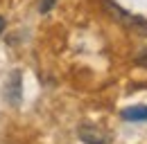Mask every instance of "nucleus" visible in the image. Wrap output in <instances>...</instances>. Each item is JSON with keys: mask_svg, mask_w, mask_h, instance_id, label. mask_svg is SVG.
Listing matches in <instances>:
<instances>
[{"mask_svg": "<svg viewBox=\"0 0 147 144\" xmlns=\"http://www.w3.org/2000/svg\"><path fill=\"white\" fill-rule=\"evenodd\" d=\"M102 7H104V11L113 18V23L122 25L125 29H129V32H134V34H138V36H147V18L129 14L127 9L118 7L113 0H102Z\"/></svg>", "mask_w": 147, "mask_h": 144, "instance_id": "1", "label": "nucleus"}, {"mask_svg": "<svg viewBox=\"0 0 147 144\" xmlns=\"http://www.w3.org/2000/svg\"><path fill=\"white\" fill-rule=\"evenodd\" d=\"M5 99L11 106H18L20 104V99H23V74H20V70L9 72L7 83H5Z\"/></svg>", "mask_w": 147, "mask_h": 144, "instance_id": "2", "label": "nucleus"}, {"mask_svg": "<svg viewBox=\"0 0 147 144\" xmlns=\"http://www.w3.org/2000/svg\"><path fill=\"white\" fill-rule=\"evenodd\" d=\"M77 137L86 144H107L109 142L107 131L100 128V126H95V124H82L77 128Z\"/></svg>", "mask_w": 147, "mask_h": 144, "instance_id": "3", "label": "nucleus"}, {"mask_svg": "<svg viewBox=\"0 0 147 144\" xmlns=\"http://www.w3.org/2000/svg\"><path fill=\"white\" fill-rule=\"evenodd\" d=\"M122 119L127 122H147V106H131V108H125L120 113Z\"/></svg>", "mask_w": 147, "mask_h": 144, "instance_id": "4", "label": "nucleus"}, {"mask_svg": "<svg viewBox=\"0 0 147 144\" xmlns=\"http://www.w3.org/2000/svg\"><path fill=\"white\" fill-rule=\"evenodd\" d=\"M59 0H41V5H38V11L41 14H48V11H52V7H55Z\"/></svg>", "mask_w": 147, "mask_h": 144, "instance_id": "5", "label": "nucleus"}, {"mask_svg": "<svg viewBox=\"0 0 147 144\" xmlns=\"http://www.w3.org/2000/svg\"><path fill=\"white\" fill-rule=\"evenodd\" d=\"M136 65L147 68V50H143V52H140V56H136Z\"/></svg>", "mask_w": 147, "mask_h": 144, "instance_id": "6", "label": "nucleus"}, {"mask_svg": "<svg viewBox=\"0 0 147 144\" xmlns=\"http://www.w3.org/2000/svg\"><path fill=\"white\" fill-rule=\"evenodd\" d=\"M2 32H5V18L0 16V34H2Z\"/></svg>", "mask_w": 147, "mask_h": 144, "instance_id": "7", "label": "nucleus"}]
</instances>
